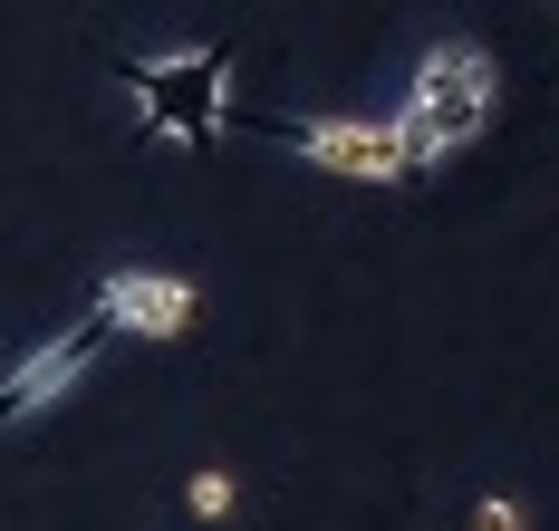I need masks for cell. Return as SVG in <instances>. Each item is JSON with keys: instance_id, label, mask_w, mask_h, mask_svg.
<instances>
[{"instance_id": "8992f818", "label": "cell", "mask_w": 559, "mask_h": 531, "mask_svg": "<svg viewBox=\"0 0 559 531\" xmlns=\"http://www.w3.org/2000/svg\"><path fill=\"white\" fill-rule=\"evenodd\" d=\"M183 503H193L203 522H223V512H231V473H193V483H183Z\"/></svg>"}, {"instance_id": "3957f363", "label": "cell", "mask_w": 559, "mask_h": 531, "mask_svg": "<svg viewBox=\"0 0 559 531\" xmlns=\"http://www.w3.org/2000/svg\"><path fill=\"white\" fill-rule=\"evenodd\" d=\"M251 126H261L271 145H289V155H309V165L337 175V184H415L425 175L395 117H251Z\"/></svg>"}, {"instance_id": "277c9868", "label": "cell", "mask_w": 559, "mask_h": 531, "mask_svg": "<svg viewBox=\"0 0 559 531\" xmlns=\"http://www.w3.org/2000/svg\"><path fill=\"white\" fill-rule=\"evenodd\" d=\"M107 339H116V329L97 319V309H87V319H68V329H49L39 349L0 377V435H10V425H29L39 406H58V397H68V387H78V377L107 357Z\"/></svg>"}, {"instance_id": "52a82bcc", "label": "cell", "mask_w": 559, "mask_h": 531, "mask_svg": "<svg viewBox=\"0 0 559 531\" xmlns=\"http://www.w3.org/2000/svg\"><path fill=\"white\" fill-rule=\"evenodd\" d=\"M473 531H531V522H521L511 493H492V503H473Z\"/></svg>"}, {"instance_id": "5b68a950", "label": "cell", "mask_w": 559, "mask_h": 531, "mask_svg": "<svg viewBox=\"0 0 559 531\" xmlns=\"http://www.w3.org/2000/svg\"><path fill=\"white\" fill-rule=\"evenodd\" d=\"M97 319L126 329V339H183V329L203 319V291H193V281H174V271H107Z\"/></svg>"}, {"instance_id": "7a4b0ae2", "label": "cell", "mask_w": 559, "mask_h": 531, "mask_svg": "<svg viewBox=\"0 0 559 531\" xmlns=\"http://www.w3.org/2000/svg\"><path fill=\"white\" fill-rule=\"evenodd\" d=\"M116 87L145 107V126L165 145H213L231 126V49H135L116 59Z\"/></svg>"}, {"instance_id": "6da1fadb", "label": "cell", "mask_w": 559, "mask_h": 531, "mask_svg": "<svg viewBox=\"0 0 559 531\" xmlns=\"http://www.w3.org/2000/svg\"><path fill=\"white\" fill-rule=\"evenodd\" d=\"M492 107H502V68H492V49H473V39H435V49L415 59V87H405L395 126H405L415 165L435 175L444 155H463V145L492 126Z\"/></svg>"}]
</instances>
